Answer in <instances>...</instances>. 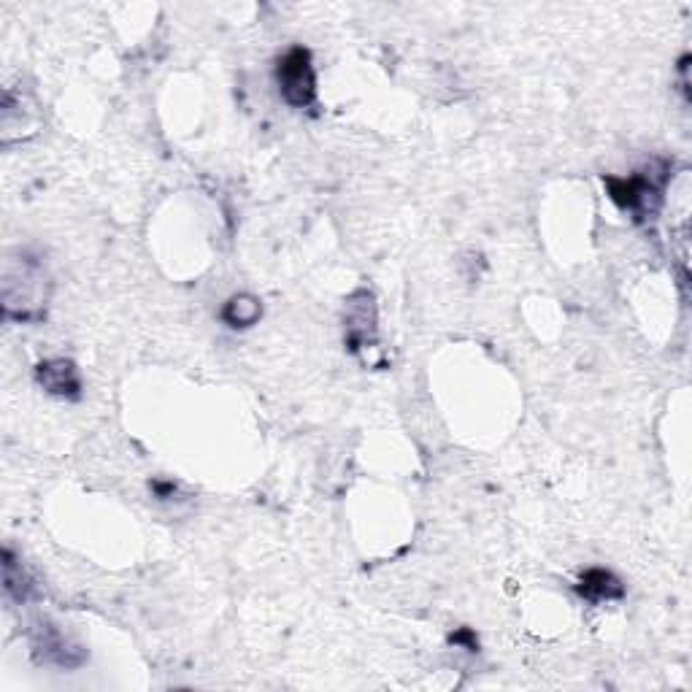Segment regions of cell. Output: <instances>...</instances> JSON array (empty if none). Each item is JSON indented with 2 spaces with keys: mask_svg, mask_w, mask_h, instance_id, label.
Masks as SVG:
<instances>
[{
  "mask_svg": "<svg viewBox=\"0 0 692 692\" xmlns=\"http://www.w3.org/2000/svg\"><path fill=\"white\" fill-rule=\"evenodd\" d=\"M665 179H668V165L660 163V168H647V171H638L628 179H617V176H603V182L609 187L611 201L617 203L620 209L633 211V214H652V211L660 206V192L665 187Z\"/></svg>",
  "mask_w": 692,
  "mask_h": 692,
  "instance_id": "cell-1",
  "label": "cell"
},
{
  "mask_svg": "<svg viewBox=\"0 0 692 692\" xmlns=\"http://www.w3.org/2000/svg\"><path fill=\"white\" fill-rule=\"evenodd\" d=\"M276 84L284 103L292 109H309L317 98V73L311 65V52L303 46H292L276 63Z\"/></svg>",
  "mask_w": 692,
  "mask_h": 692,
  "instance_id": "cell-2",
  "label": "cell"
},
{
  "mask_svg": "<svg viewBox=\"0 0 692 692\" xmlns=\"http://www.w3.org/2000/svg\"><path fill=\"white\" fill-rule=\"evenodd\" d=\"M33 655H36L41 663L57 665V668H79V665L87 660L84 649L71 644V641H68L55 625H49V622H41V625L33 630Z\"/></svg>",
  "mask_w": 692,
  "mask_h": 692,
  "instance_id": "cell-3",
  "label": "cell"
},
{
  "mask_svg": "<svg viewBox=\"0 0 692 692\" xmlns=\"http://www.w3.org/2000/svg\"><path fill=\"white\" fill-rule=\"evenodd\" d=\"M38 384L44 387L46 392L52 395H60V398H79L82 395V379H79V371L71 360H46L36 368Z\"/></svg>",
  "mask_w": 692,
  "mask_h": 692,
  "instance_id": "cell-4",
  "label": "cell"
},
{
  "mask_svg": "<svg viewBox=\"0 0 692 692\" xmlns=\"http://www.w3.org/2000/svg\"><path fill=\"white\" fill-rule=\"evenodd\" d=\"M576 592H579L582 598H587V601L601 603L620 601L622 595H625V587H622L620 579L611 574V571H606V568H590V571H584L579 584H576Z\"/></svg>",
  "mask_w": 692,
  "mask_h": 692,
  "instance_id": "cell-5",
  "label": "cell"
},
{
  "mask_svg": "<svg viewBox=\"0 0 692 692\" xmlns=\"http://www.w3.org/2000/svg\"><path fill=\"white\" fill-rule=\"evenodd\" d=\"M374 306H371V295L363 290V303H349V314H346V336H349V349H360L368 338H374Z\"/></svg>",
  "mask_w": 692,
  "mask_h": 692,
  "instance_id": "cell-6",
  "label": "cell"
},
{
  "mask_svg": "<svg viewBox=\"0 0 692 692\" xmlns=\"http://www.w3.org/2000/svg\"><path fill=\"white\" fill-rule=\"evenodd\" d=\"M263 317V306L255 295H233L225 309H222V319L228 322L230 328H252L257 319Z\"/></svg>",
  "mask_w": 692,
  "mask_h": 692,
  "instance_id": "cell-7",
  "label": "cell"
},
{
  "mask_svg": "<svg viewBox=\"0 0 692 692\" xmlns=\"http://www.w3.org/2000/svg\"><path fill=\"white\" fill-rule=\"evenodd\" d=\"M3 587H6V595L9 598H14V601L25 603L33 595V582L28 579V574L22 571V565H17V560H14V552L11 549H6L3 552Z\"/></svg>",
  "mask_w": 692,
  "mask_h": 692,
  "instance_id": "cell-8",
  "label": "cell"
},
{
  "mask_svg": "<svg viewBox=\"0 0 692 692\" xmlns=\"http://www.w3.org/2000/svg\"><path fill=\"white\" fill-rule=\"evenodd\" d=\"M449 641H452V644H457V647H468V652H476V649H479V638L474 636V630H468V628L452 633V636H449Z\"/></svg>",
  "mask_w": 692,
  "mask_h": 692,
  "instance_id": "cell-9",
  "label": "cell"
}]
</instances>
